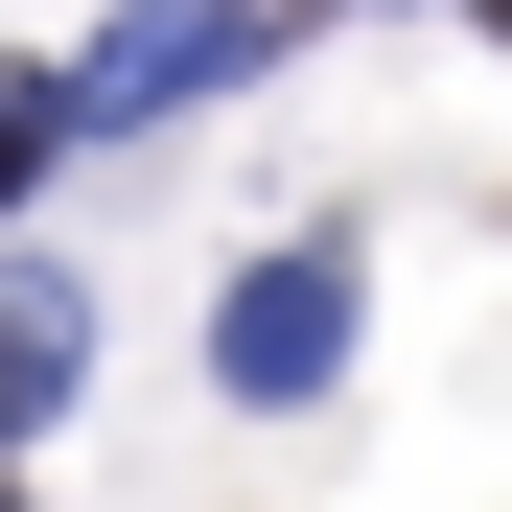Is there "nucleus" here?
<instances>
[{"instance_id": "nucleus-4", "label": "nucleus", "mask_w": 512, "mask_h": 512, "mask_svg": "<svg viewBox=\"0 0 512 512\" xmlns=\"http://www.w3.org/2000/svg\"><path fill=\"white\" fill-rule=\"evenodd\" d=\"M47 140H70V94H47V70H0V210L47 187Z\"/></svg>"}, {"instance_id": "nucleus-2", "label": "nucleus", "mask_w": 512, "mask_h": 512, "mask_svg": "<svg viewBox=\"0 0 512 512\" xmlns=\"http://www.w3.org/2000/svg\"><path fill=\"white\" fill-rule=\"evenodd\" d=\"M233 70H256V0H140L94 70H47V94L70 117H187V94H233Z\"/></svg>"}, {"instance_id": "nucleus-1", "label": "nucleus", "mask_w": 512, "mask_h": 512, "mask_svg": "<svg viewBox=\"0 0 512 512\" xmlns=\"http://www.w3.org/2000/svg\"><path fill=\"white\" fill-rule=\"evenodd\" d=\"M210 373L233 396H326L350 373V256H256V280L210 303Z\"/></svg>"}, {"instance_id": "nucleus-6", "label": "nucleus", "mask_w": 512, "mask_h": 512, "mask_svg": "<svg viewBox=\"0 0 512 512\" xmlns=\"http://www.w3.org/2000/svg\"><path fill=\"white\" fill-rule=\"evenodd\" d=\"M0 512H24V489H0Z\"/></svg>"}, {"instance_id": "nucleus-5", "label": "nucleus", "mask_w": 512, "mask_h": 512, "mask_svg": "<svg viewBox=\"0 0 512 512\" xmlns=\"http://www.w3.org/2000/svg\"><path fill=\"white\" fill-rule=\"evenodd\" d=\"M489 47H512V0H489Z\"/></svg>"}, {"instance_id": "nucleus-3", "label": "nucleus", "mask_w": 512, "mask_h": 512, "mask_svg": "<svg viewBox=\"0 0 512 512\" xmlns=\"http://www.w3.org/2000/svg\"><path fill=\"white\" fill-rule=\"evenodd\" d=\"M70 373H94V303H70V280H0V443H24Z\"/></svg>"}]
</instances>
